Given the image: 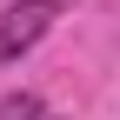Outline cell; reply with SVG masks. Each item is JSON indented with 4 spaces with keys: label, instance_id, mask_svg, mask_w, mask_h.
I'll list each match as a JSON object with an SVG mask.
<instances>
[{
    "label": "cell",
    "instance_id": "1",
    "mask_svg": "<svg viewBox=\"0 0 120 120\" xmlns=\"http://www.w3.org/2000/svg\"><path fill=\"white\" fill-rule=\"evenodd\" d=\"M67 7H73V0H20V7H7V13H0V67L20 60L27 47H40V34H47Z\"/></svg>",
    "mask_w": 120,
    "mask_h": 120
},
{
    "label": "cell",
    "instance_id": "2",
    "mask_svg": "<svg viewBox=\"0 0 120 120\" xmlns=\"http://www.w3.org/2000/svg\"><path fill=\"white\" fill-rule=\"evenodd\" d=\"M0 120H40V100L27 94V87L20 94H0Z\"/></svg>",
    "mask_w": 120,
    "mask_h": 120
},
{
    "label": "cell",
    "instance_id": "3",
    "mask_svg": "<svg viewBox=\"0 0 120 120\" xmlns=\"http://www.w3.org/2000/svg\"><path fill=\"white\" fill-rule=\"evenodd\" d=\"M40 120H60V113H40Z\"/></svg>",
    "mask_w": 120,
    "mask_h": 120
}]
</instances>
